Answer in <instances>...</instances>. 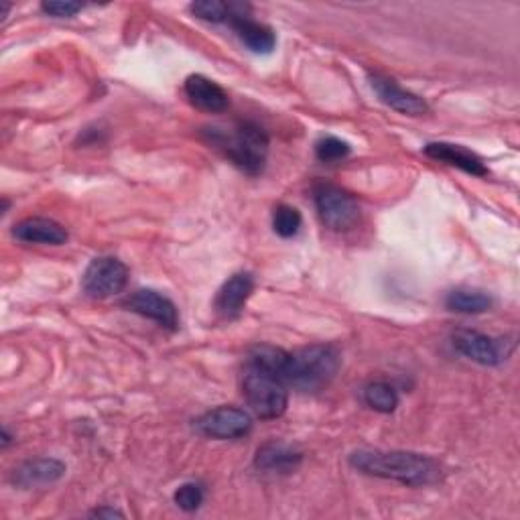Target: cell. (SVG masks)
Instances as JSON below:
<instances>
[{"instance_id":"cell-14","label":"cell","mask_w":520,"mask_h":520,"mask_svg":"<svg viewBox=\"0 0 520 520\" xmlns=\"http://www.w3.org/2000/svg\"><path fill=\"white\" fill-rule=\"evenodd\" d=\"M13 236L25 244H49L59 246L70 238L65 226L51 218H25L13 228Z\"/></svg>"},{"instance_id":"cell-1","label":"cell","mask_w":520,"mask_h":520,"mask_svg":"<svg viewBox=\"0 0 520 520\" xmlns=\"http://www.w3.org/2000/svg\"><path fill=\"white\" fill-rule=\"evenodd\" d=\"M350 466L372 478L393 480L403 486H431L441 480V466L425 453L358 449L350 455Z\"/></svg>"},{"instance_id":"cell-10","label":"cell","mask_w":520,"mask_h":520,"mask_svg":"<svg viewBox=\"0 0 520 520\" xmlns=\"http://www.w3.org/2000/svg\"><path fill=\"white\" fill-rule=\"evenodd\" d=\"M246 5H238L236 3V11L232 15V19L228 21V25L234 29V33L238 35V39L242 41V45L258 55H269L273 53V49L277 47V35L269 25L258 23L254 19H250L246 13Z\"/></svg>"},{"instance_id":"cell-17","label":"cell","mask_w":520,"mask_h":520,"mask_svg":"<svg viewBox=\"0 0 520 520\" xmlns=\"http://www.w3.org/2000/svg\"><path fill=\"white\" fill-rule=\"evenodd\" d=\"M65 474V464L53 458H39L29 460L21 468L13 472V482L19 488H39V486H51L57 480H61Z\"/></svg>"},{"instance_id":"cell-8","label":"cell","mask_w":520,"mask_h":520,"mask_svg":"<svg viewBox=\"0 0 520 520\" xmlns=\"http://www.w3.org/2000/svg\"><path fill=\"white\" fill-rule=\"evenodd\" d=\"M193 425L210 439L228 441L248 435L252 429V417L248 411L238 407H218L195 419Z\"/></svg>"},{"instance_id":"cell-6","label":"cell","mask_w":520,"mask_h":520,"mask_svg":"<svg viewBox=\"0 0 520 520\" xmlns=\"http://www.w3.org/2000/svg\"><path fill=\"white\" fill-rule=\"evenodd\" d=\"M453 348L476 364L500 366L514 352V342L508 338H492L476 330H458L453 334Z\"/></svg>"},{"instance_id":"cell-9","label":"cell","mask_w":520,"mask_h":520,"mask_svg":"<svg viewBox=\"0 0 520 520\" xmlns=\"http://www.w3.org/2000/svg\"><path fill=\"white\" fill-rule=\"evenodd\" d=\"M124 307L137 315L157 321L167 330H177L179 325V313L175 303L155 289H139L133 295H128Z\"/></svg>"},{"instance_id":"cell-23","label":"cell","mask_w":520,"mask_h":520,"mask_svg":"<svg viewBox=\"0 0 520 520\" xmlns=\"http://www.w3.org/2000/svg\"><path fill=\"white\" fill-rule=\"evenodd\" d=\"M204 498H206V492L200 484L195 482H187V484H181L175 494H173V500L175 504L183 510V512H195L202 504H204Z\"/></svg>"},{"instance_id":"cell-11","label":"cell","mask_w":520,"mask_h":520,"mask_svg":"<svg viewBox=\"0 0 520 520\" xmlns=\"http://www.w3.org/2000/svg\"><path fill=\"white\" fill-rule=\"evenodd\" d=\"M370 86H372V90L376 92V96H378L386 106H390V108L401 112V114H407V116H423V114L429 112V106H427V102H425L421 96H417V94H413V92L401 88L395 80L384 78V76H380V74H370Z\"/></svg>"},{"instance_id":"cell-19","label":"cell","mask_w":520,"mask_h":520,"mask_svg":"<svg viewBox=\"0 0 520 520\" xmlns=\"http://www.w3.org/2000/svg\"><path fill=\"white\" fill-rule=\"evenodd\" d=\"M364 403L376 413H393L399 407V393L388 382L376 380L364 388Z\"/></svg>"},{"instance_id":"cell-2","label":"cell","mask_w":520,"mask_h":520,"mask_svg":"<svg viewBox=\"0 0 520 520\" xmlns=\"http://www.w3.org/2000/svg\"><path fill=\"white\" fill-rule=\"evenodd\" d=\"M206 137L244 173H263L269 155V135L260 124L244 120L232 130L212 126L206 130Z\"/></svg>"},{"instance_id":"cell-21","label":"cell","mask_w":520,"mask_h":520,"mask_svg":"<svg viewBox=\"0 0 520 520\" xmlns=\"http://www.w3.org/2000/svg\"><path fill=\"white\" fill-rule=\"evenodd\" d=\"M301 224H303V218H301V212L293 206H287V204H281L275 208V214H273V230L281 236V238H293L297 236V232L301 230Z\"/></svg>"},{"instance_id":"cell-18","label":"cell","mask_w":520,"mask_h":520,"mask_svg":"<svg viewBox=\"0 0 520 520\" xmlns=\"http://www.w3.org/2000/svg\"><path fill=\"white\" fill-rule=\"evenodd\" d=\"M445 305L449 311L455 313H466V315H478L488 311L494 305V299L484 293V291H476V289H455L447 295Z\"/></svg>"},{"instance_id":"cell-26","label":"cell","mask_w":520,"mask_h":520,"mask_svg":"<svg viewBox=\"0 0 520 520\" xmlns=\"http://www.w3.org/2000/svg\"><path fill=\"white\" fill-rule=\"evenodd\" d=\"M11 441H13V435L7 429H3V447L7 449L11 445Z\"/></svg>"},{"instance_id":"cell-20","label":"cell","mask_w":520,"mask_h":520,"mask_svg":"<svg viewBox=\"0 0 520 520\" xmlns=\"http://www.w3.org/2000/svg\"><path fill=\"white\" fill-rule=\"evenodd\" d=\"M191 15L208 23H228L236 11V3H220V0H200L189 7Z\"/></svg>"},{"instance_id":"cell-15","label":"cell","mask_w":520,"mask_h":520,"mask_svg":"<svg viewBox=\"0 0 520 520\" xmlns=\"http://www.w3.org/2000/svg\"><path fill=\"white\" fill-rule=\"evenodd\" d=\"M185 94L195 108L212 112V114L224 112L230 106V98L224 92V88L200 74L189 76L185 80Z\"/></svg>"},{"instance_id":"cell-22","label":"cell","mask_w":520,"mask_h":520,"mask_svg":"<svg viewBox=\"0 0 520 520\" xmlns=\"http://www.w3.org/2000/svg\"><path fill=\"white\" fill-rule=\"evenodd\" d=\"M352 153V147L338 139V137H323L315 143V155L319 161L323 163H336V161H342L346 159L348 155Z\"/></svg>"},{"instance_id":"cell-24","label":"cell","mask_w":520,"mask_h":520,"mask_svg":"<svg viewBox=\"0 0 520 520\" xmlns=\"http://www.w3.org/2000/svg\"><path fill=\"white\" fill-rule=\"evenodd\" d=\"M43 13L55 17V19H70L82 11V5L70 3V0H47L41 5Z\"/></svg>"},{"instance_id":"cell-12","label":"cell","mask_w":520,"mask_h":520,"mask_svg":"<svg viewBox=\"0 0 520 520\" xmlns=\"http://www.w3.org/2000/svg\"><path fill=\"white\" fill-rule=\"evenodd\" d=\"M303 462V453L289 443L269 441L260 445L254 455V466L267 474H291Z\"/></svg>"},{"instance_id":"cell-13","label":"cell","mask_w":520,"mask_h":520,"mask_svg":"<svg viewBox=\"0 0 520 520\" xmlns=\"http://www.w3.org/2000/svg\"><path fill=\"white\" fill-rule=\"evenodd\" d=\"M254 291V277L250 273L232 275L216 295V311L224 319H236L244 311Z\"/></svg>"},{"instance_id":"cell-25","label":"cell","mask_w":520,"mask_h":520,"mask_svg":"<svg viewBox=\"0 0 520 520\" xmlns=\"http://www.w3.org/2000/svg\"><path fill=\"white\" fill-rule=\"evenodd\" d=\"M90 514H92V516H96V518H114V516H118V518H124V514H122L120 510H116V508H108V506L96 508V510H92Z\"/></svg>"},{"instance_id":"cell-16","label":"cell","mask_w":520,"mask_h":520,"mask_svg":"<svg viewBox=\"0 0 520 520\" xmlns=\"http://www.w3.org/2000/svg\"><path fill=\"white\" fill-rule=\"evenodd\" d=\"M425 155L435 159V161H441V163H447L451 167H458L470 175H476V177H486L490 171L488 167L484 165V161L468 151L466 147L462 145H451V143H429L425 149Z\"/></svg>"},{"instance_id":"cell-7","label":"cell","mask_w":520,"mask_h":520,"mask_svg":"<svg viewBox=\"0 0 520 520\" xmlns=\"http://www.w3.org/2000/svg\"><path fill=\"white\" fill-rule=\"evenodd\" d=\"M82 285L92 299L114 297L128 285V267L114 256L94 258L84 273Z\"/></svg>"},{"instance_id":"cell-3","label":"cell","mask_w":520,"mask_h":520,"mask_svg":"<svg viewBox=\"0 0 520 520\" xmlns=\"http://www.w3.org/2000/svg\"><path fill=\"white\" fill-rule=\"evenodd\" d=\"M342 366V354L332 344H313L289 352L283 382L299 393H317L328 386Z\"/></svg>"},{"instance_id":"cell-5","label":"cell","mask_w":520,"mask_h":520,"mask_svg":"<svg viewBox=\"0 0 520 520\" xmlns=\"http://www.w3.org/2000/svg\"><path fill=\"white\" fill-rule=\"evenodd\" d=\"M313 202L321 224L334 232H346L360 220V206L356 198L338 185H315Z\"/></svg>"},{"instance_id":"cell-4","label":"cell","mask_w":520,"mask_h":520,"mask_svg":"<svg viewBox=\"0 0 520 520\" xmlns=\"http://www.w3.org/2000/svg\"><path fill=\"white\" fill-rule=\"evenodd\" d=\"M242 395L258 419H277L287 411V384L265 370L244 366Z\"/></svg>"}]
</instances>
